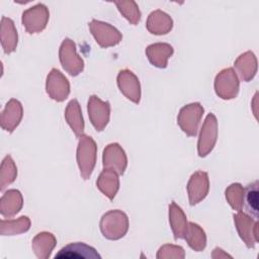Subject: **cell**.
<instances>
[{
	"label": "cell",
	"mask_w": 259,
	"mask_h": 259,
	"mask_svg": "<svg viewBox=\"0 0 259 259\" xmlns=\"http://www.w3.org/2000/svg\"><path fill=\"white\" fill-rule=\"evenodd\" d=\"M128 225V218L125 212L120 209H111L101 217L99 228L104 238L119 240L127 233Z\"/></svg>",
	"instance_id": "1"
},
{
	"label": "cell",
	"mask_w": 259,
	"mask_h": 259,
	"mask_svg": "<svg viewBox=\"0 0 259 259\" xmlns=\"http://www.w3.org/2000/svg\"><path fill=\"white\" fill-rule=\"evenodd\" d=\"M97 146L95 141L87 135H82L79 138L76 159L80 170V174L83 179L87 180L90 178L95 164H96Z\"/></svg>",
	"instance_id": "2"
},
{
	"label": "cell",
	"mask_w": 259,
	"mask_h": 259,
	"mask_svg": "<svg viewBox=\"0 0 259 259\" xmlns=\"http://www.w3.org/2000/svg\"><path fill=\"white\" fill-rule=\"evenodd\" d=\"M204 109L199 102L189 103L184 105L178 113L177 123L189 137H195L198 132V126L203 115Z\"/></svg>",
	"instance_id": "3"
},
{
	"label": "cell",
	"mask_w": 259,
	"mask_h": 259,
	"mask_svg": "<svg viewBox=\"0 0 259 259\" xmlns=\"http://www.w3.org/2000/svg\"><path fill=\"white\" fill-rule=\"evenodd\" d=\"M59 59L63 69L71 76H78L84 70V61L77 54L76 44L71 38H65L59 49Z\"/></svg>",
	"instance_id": "4"
},
{
	"label": "cell",
	"mask_w": 259,
	"mask_h": 259,
	"mask_svg": "<svg viewBox=\"0 0 259 259\" xmlns=\"http://www.w3.org/2000/svg\"><path fill=\"white\" fill-rule=\"evenodd\" d=\"M213 86L215 94L220 98L229 100L237 97L240 81L233 68H226L215 76Z\"/></svg>",
	"instance_id": "5"
},
{
	"label": "cell",
	"mask_w": 259,
	"mask_h": 259,
	"mask_svg": "<svg viewBox=\"0 0 259 259\" xmlns=\"http://www.w3.org/2000/svg\"><path fill=\"white\" fill-rule=\"evenodd\" d=\"M218 140V119L213 113H208L202 123L198 141L197 153L201 158L206 157L214 148Z\"/></svg>",
	"instance_id": "6"
},
{
	"label": "cell",
	"mask_w": 259,
	"mask_h": 259,
	"mask_svg": "<svg viewBox=\"0 0 259 259\" xmlns=\"http://www.w3.org/2000/svg\"><path fill=\"white\" fill-rule=\"evenodd\" d=\"M49 18L48 7L42 3H37L22 12L21 22L28 33H37L46 28Z\"/></svg>",
	"instance_id": "7"
},
{
	"label": "cell",
	"mask_w": 259,
	"mask_h": 259,
	"mask_svg": "<svg viewBox=\"0 0 259 259\" xmlns=\"http://www.w3.org/2000/svg\"><path fill=\"white\" fill-rule=\"evenodd\" d=\"M89 28L96 42L101 48L116 46L122 39V34L120 31L107 22L92 19L89 23Z\"/></svg>",
	"instance_id": "8"
},
{
	"label": "cell",
	"mask_w": 259,
	"mask_h": 259,
	"mask_svg": "<svg viewBox=\"0 0 259 259\" xmlns=\"http://www.w3.org/2000/svg\"><path fill=\"white\" fill-rule=\"evenodd\" d=\"M233 218L241 240L248 248H254L258 243V221L242 210L234 213Z\"/></svg>",
	"instance_id": "9"
},
{
	"label": "cell",
	"mask_w": 259,
	"mask_h": 259,
	"mask_svg": "<svg viewBox=\"0 0 259 259\" xmlns=\"http://www.w3.org/2000/svg\"><path fill=\"white\" fill-rule=\"evenodd\" d=\"M88 116L98 132L104 130L110 118V104L108 101H102L98 96L91 95L87 104Z\"/></svg>",
	"instance_id": "10"
},
{
	"label": "cell",
	"mask_w": 259,
	"mask_h": 259,
	"mask_svg": "<svg viewBox=\"0 0 259 259\" xmlns=\"http://www.w3.org/2000/svg\"><path fill=\"white\" fill-rule=\"evenodd\" d=\"M102 164L104 169H111L118 175L124 173L127 166V157L119 144L111 143L104 148Z\"/></svg>",
	"instance_id": "11"
},
{
	"label": "cell",
	"mask_w": 259,
	"mask_h": 259,
	"mask_svg": "<svg viewBox=\"0 0 259 259\" xmlns=\"http://www.w3.org/2000/svg\"><path fill=\"white\" fill-rule=\"evenodd\" d=\"M46 91L52 99L61 102L70 94V83L63 73L54 68L47 76Z\"/></svg>",
	"instance_id": "12"
},
{
	"label": "cell",
	"mask_w": 259,
	"mask_h": 259,
	"mask_svg": "<svg viewBox=\"0 0 259 259\" xmlns=\"http://www.w3.org/2000/svg\"><path fill=\"white\" fill-rule=\"evenodd\" d=\"M187 194L190 205H195L202 201L209 190L208 175L204 171L194 172L187 182Z\"/></svg>",
	"instance_id": "13"
},
{
	"label": "cell",
	"mask_w": 259,
	"mask_h": 259,
	"mask_svg": "<svg viewBox=\"0 0 259 259\" xmlns=\"http://www.w3.org/2000/svg\"><path fill=\"white\" fill-rule=\"evenodd\" d=\"M116 81L120 92L127 99L138 104L141 100V85L139 78L131 70L124 69L119 71Z\"/></svg>",
	"instance_id": "14"
},
{
	"label": "cell",
	"mask_w": 259,
	"mask_h": 259,
	"mask_svg": "<svg viewBox=\"0 0 259 259\" xmlns=\"http://www.w3.org/2000/svg\"><path fill=\"white\" fill-rule=\"evenodd\" d=\"M56 259H100V254L95 248L83 243H70L63 247L56 255Z\"/></svg>",
	"instance_id": "15"
},
{
	"label": "cell",
	"mask_w": 259,
	"mask_h": 259,
	"mask_svg": "<svg viewBox=\"0 0 259 259\" xmlns=\"http://www.w3.org/2000/svg\"><path fill=\"white\" fill-rule=\"evenodd\" d=\"M23 116L22 104L19 100L11 98L5 105L0 116L1 127L8 132L12 133L20 123Z\"/></svg>",
	"instance_id": "16"
},
{
	"label": "cell",
	"mask_w": 259,
	"mask_h": 259,
	"mask_svg": "<svg viewBox=\"0 0 259 259\" xmlns=\"http://www.w3.org/2000/svg\"><path fill=\"white\" fill-rule=\"evenodd\" d=\"M235 72L244 82L251 81L257 73V58L251 51L241 54L234 63Z\"/></svg>",
	"instance_id": "17"
},
{
	"label": "cell",
	"mask_w": 259,
	"mask_h": 259,
	"mask_svg": "<svg viewBox=\"0 0 259 259\" xmlns=\"http://www.w3.org/2000/svg\"><path fill=\"white\" fill-rule=\"evenodd\" d=\"M146 27L148 31L153 34H166L172 29L173 20L168 13L157 9L149 14L146 22Z\"/></svg>",
	"instance_id": "18"
},
{
	"label": "cell",
	"mask_w": 259,
	"mask_h": 259,
	"mask_svg": "<svg viewBox=\"0 0 259 259\" xmlns=\"http://www.w3.org/2000/svg\"><path fill=\"white\" fill-rule=\"evenodd\" d=\"M173 47L167 42H156L147 47L146 56L149 62L160 69L167 67L168 59L173 55Z\"/></svg>",
	"instance_id": "19"
},
{
	"label": "cell",
	"mask_w": 259,
	"mask_h": 259,
	"mask_svg": "<svg viewBox=\"0 0 259 259\" xmlns=\"http://www.w3.org/2000/svg\"><path fill=\"white\" fill-rule=\"evenodd\" d=\"M23 205V197L19 190L9 189L0 199V213L2 217L9 219L20 211Z\"/></svg>",
	"instance_id": "20"
},
{
	"label": "cell",
	"mask_w": 259,
	"mask_h": 259,
	"mask_svg": "<svg viewBox=\"0 0 259 259\" xmlns=\"http://www.w3.org/2000/svg\"><path fill=\"white\" fill-rule=\"evenodd\" d=\"M1 46L5 54H11L16 50L18 42V33L11 18L2 16L0 26Z\"/></svg>",
	"instance_id": "21"
},
{
	"label": "cell",
	"mask_w": 259,
	"mask_h": 259,
	"mask_svg": "<svg viewBox=\"0 0 259 259\" xmlns=\"http://www.w3.org/2000/svg\"><path fill=\"white\" fill-rule=\"evenodd\" d=\"M96 185L108 199L112 200L119 189L118 174L111 169H104L99 174Z\"/></svg>",
	"instance_id": "22"
},
{
	"label": "cell",
	"mask_w": 259,
	"mask_h": 259,
	"mask_svg": "<svg viewBox=\"0 0 259 259\" xmlns=\"http://www.w3.org/2000/svg\"><path fill=\"white\" fill-rule=\"evenodd\" d=\"M169 223L175 240L184 239L188 222L184 211L175 201L169 204Z\"/></svg>",
	"instance_id": "23"
},
{
	"label": "cell",
	"mask_w": 259,
	"mask_h": 259,
	"mask_svg": "<svg viewBox=\"0 0 259 259\" xmlns=\"http://www.w3.org/2000/svg\"><path fill=\"white\" fill-rule=\"evenodd\" d=\"M65 118L76 137L80 138L82 135H84L85 124H84L81 107L77 99H72L67 104V107L65 110Z\"/></svg>",
	"instance_id": "24"
},
{
	"label": "cell",
	"mask_w": 259,
	"mask_h": 259,
	"mask_svg": "<svg viewBox=\"0 0 259 259\" xmlns=\"http://www.w3.org/2000/svg\"><path fill=\"white\" fill-rule=\"evenodd\" d=\"M57 244L56 237L50 232L38 233L31 241V248L39 259H48Z\"/></svg>",
	"instance_id": "25"
},
{
	"label": "cell",
	"mask_w": 259,
	"mask_h": 259,
	"mask_svg": "<svg viewBox=\"0 0 259 259\" xmlns=\"http://www.w3.org/2000/svg\"><path fill=\"white\" fill-rule=\"evenodd\" d=\"M184 239L188 246L196 252H201L206 247V235L203 229L195 223L188 222Z\"/></svg>",
	"instance_id": "26"
},
{
	"label": "cell",
	"mask_w": 259,
	"mask_h": 259,
	"mask_svg": "<svg viewBox=\"0 0 259 259\" xmlns=\"http://www.w3.org/2000/svg\"><path fill=\"white\" fill-rule=\"evenodd\" d=\"M30 228V220L26 215H22L17 220H1L0 234L1 236H14L25 233Z\"/></svg>",
	"instance_id": "27"
},
{
	"label": "cell",
	"mask_w": 259,
	"mask_h": 259,
	"mask_svg": "<svg viewBox=\"0 0 259 259\" xmlns=\"http://www.w3.org/2000/svg\"><path fill=\"white\" fill-rule=\"evenodd\" d=\"M244 205L247 212L254 220H258V180H255L244 188Z\"/></svg>",
	"instance_id": "28"
},
{
	"label": "cell",
	"mask_w": 259,
	"mask_h": 259,
	"mask_svg": "<svg viewBox=\"0 0 259 259\" xmlns=\"http://www.w3.org/2000/svg\"><path fill=\"white\" fill-rule=\"evenodd\" d=\"M17 176V167L10 155L5 156L0 168V190L3 191L9 184L14 182Z\"/></svg>",
	"instance_id": "29"
},
{
	"label": "cell",
	"mask_w": 259,
	"mask_h": 259,
	"mask_svg": "<svg viewBox=\"0 0 259 259\" xmlns=\"http://www.w3.org/2000/svg\"><path fill=\"white\" fill-rule=\"evenodd\" d=\"M118 11L121 15L133 25H136L141 20V11L139 9L138 4L133 1H114Z\"/></svg>",
	"instance_id": "30"
},
{
	"label": "cell",
	"mask_w": 259,
	"mask_h": 259,
	"mask_svg": "<svg viewBox=\"0 0 259 259\" xmlns=\"http://www.w3.org/2000/svg\"><path fill=\"white\" fill-rule=\"evenodd\" d=\"M226 199L231 207L237 211L244 206V188L240 183H232L225 191Z\"/></svg>",
	"instance_id": "31"
},
{
	"label": "cell",
	"mask_w": 259,
	"mask_h": 259,
	"mask_svg": "<svg viewBox=\"0 0 259 259\" xmlns=\"http://www.w3.org/2000/svg\"><path fill=\"white\" fill-rule=\"evenodd\" d=\"M185 257L184 249L181 246L166 244L160 247L157 253L158 259H171V258H178L183 259Z\"/></svg>",
	"instance_id": "32"
},
{
	"label": "cell",
	"mask_w": 259,
	"mask_h": 259,
	"mask_svg": "<svg viewBox=\"0 0 259 259\" xmlns=\"http://www.w3.org/2000/svg\"><path fill=\"white\" fill-rule=\"evenodd\" d=\"M211 257H212V258H219V259H220V258H227V257L232 258L231 255L227 254L223 249H221V248H219V247H217V248L213 249L212 254H211Z\"/></svg>",
	"instance_id": "33"
}]
</instances>
